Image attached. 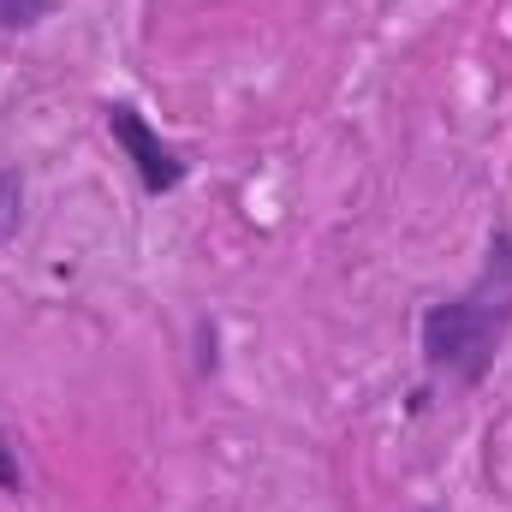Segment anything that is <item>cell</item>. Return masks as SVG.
<instances>
[{"instance_id":"cell-1","label":"cell","mask_w":512,"mask_h":512,"mask_svg":"<svg viewBox=\"0 0 512 512\" xmlns=\"http://www.w3.org/2000/svg\"><path fill=\"white\" fill-rule=\"evenodd\" d=\"M507 328H512V233H495L483 280L423 316V358H429V370H447L459 382H483Z\"/></svg>"},{"instance_id":"cell-2","label":"cell","mask_w":512,"mask_h":512,"mask_svg":"<svg viewBox=\"0 0 512 512\" xmlns=\"http://www.w3.org/2000/svg\"><path fill=\"white\" fill-rule=\"evenodd\" d=\"M108 114V131H114V143L131 155V167H137V179L161 197V191H173L179 179H185V161H179V149H167L155 131L143 126V114L137 108H126V102H108L102 108Z\"/></svg>"},{"instance_id":"cell-3","label":"cell","mask_w":512,"mask_h":512,"mask_svg":"<svg viewBox=\"0 0 512 512\" xmlns=\"http://www.w3.org/2000/svg\"><path fill=\"white\" fill-rule=\"evenodd\" d=\"M18 203H24V179L18 173H0V239L18 233Z\"/></svg>"},{"instance_id":"cell-4","label":"cell","mask_w":512,"mask_h":512,"mask_svg":"<svg viewBox=\"0 0 512 512\" xmlns=\"http://www.w3.org/2000/svg\"><path fill=\"white\" fill-rule=\"evenodd\" d=\"M48 12V0H0V30H24Z\"/></svg>"},{"instance_id":"cell-5","label":"cell","mask_w":512,"mask_h":512,"mask_svg":"<svg viewBox=\"0 0 512 512\" xmlns=\"http://www.w3.org/2000/svg\"><path fill=\"white\" fill-rule=\"evenodd\" d=\"M0 489H6V495H18V489H24V477H18V453L6 447V435H0Z\"/></svg>"}]
</instances>
